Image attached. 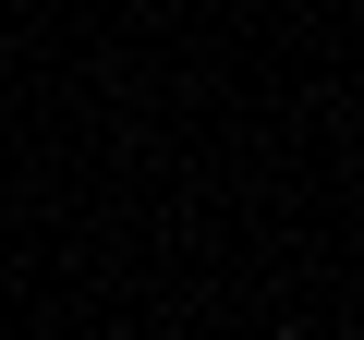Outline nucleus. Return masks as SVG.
I'll list each match as a JSON object with an SVG mask.
<instances>
[{
    "label": "nucleus",
    "instance_id": "nucleus-1",
    "mask_svg": "<svg viewBox=\"0 0 364 340\" xmlns=\"http://www.w3.org/2000/svg\"><path fill=\"white\" fill-rule=\"evenodd\" d=\"M279 340H304V328H279Z\"/></svg>",
    "mask_w": 364,
    "mask_h": 340
}]
</instances>
